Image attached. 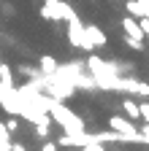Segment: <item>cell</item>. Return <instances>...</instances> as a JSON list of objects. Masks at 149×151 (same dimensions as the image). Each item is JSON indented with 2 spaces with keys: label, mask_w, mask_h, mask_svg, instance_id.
<instances>
[{
  "label": "cell",
  "mask_w": 149,
  "mask_h": 151,
  "mask_svg": "<svg viewBox=\"0 0 149 151\" xmlns=\"http://www.w3.org/2000/svg\"><path fill=\"white\" fill-rule=\"evenodd\" d=\"M138 135H141V140H144V143H149V124H146V122L138 127Z\"/></svg>",
  "instance_id": "obj_14"
},
{
  "label": "cell",
  "mask_w": 149,
  "mask_h": 151,
  "mask_svg": "<svg viewBox=\"0 0 149 151\" xmlns=\"http://www.w3.org/2000/svg\"><path fill=\"white\" fill-rule=\"evenodd\" d=\"M108 127H111V132H117L122 140H138V143H144L141 135H138V127L127 116H108Z\"/></svg>",
  "instance_id": "obj_1"
},
{
  "label": "cell",
  "mask_w": 149,
  "mask_h": 151,
  "mask_svg": "<svg viewBox=\"0 0 149 151\" xmlns=\"http://www.w3.org/2000/svg\"><path fill=\"white\" fill-rule=\"evenodd\" d=\"M38 70H41V76H44V78H52V76L57 73L60 68H57V60L46 54V57H41V62H38Z\"/></svg>",
  "instance_id": "obj_7"
},
{
  "label": "cell",
  "mask_w": 149,
  "mask_h": 151,
  "mask_svg": "<svg viewBox=\"0 0 149 151\" xmlns=\"http://www.w3.org/2000/svg\"><path fill=\"white\" fill-rule=\"evenodd\" d=\"M87 41L92 49H100V46H106V32L98 30L95 24H87Z\"/></svg>",
  "instance_id": "obj_6"
},
{
  "label": "cell",
  "mask_w": 149,
  "mask_h": 151,
  "mask_svg": "<svg viewBox=\"0 0 149 151\" xmlns=\"http://www.w3.org/2000/svg\"><path fill=\"white\" fill-rule=\"evenodd\" d=\"M138 108H141V122H146V124H149V100L138 103Z\"/></svg>",
  "instance_id": "obj_13"
},
{
  "label": "cell",
  "mask_w": 149,
  "mask_h": 151,
  "mask_svg": "<svg viewBox=\"0 0 149 151\" xmlns=\"http://www.w3.org/2000/svg\"><path fill=\"white\" fill-rule=\"evenodd\" d=\"M3 127H6V132H8V135L14 138L16 132H19V116H11V119H8V122H6Z\"/></svg>",
  "instance_id": "obj_11"
},
{
  "label": "cell",
  "mask_w": 149,
  "mask_h": 151,
  "mask_svg": "<svg viewBox=\"0 0 149 151\" xmlns=\"http://www.w3.org/2000/svg\"><path fill=\"white\" fill-rule=\"evenodd\" d=\"M146 3H149V0H146Z\"/></svg>",
  "instance_id": "obj_18"
},
{
  "label": "cell",
  "mask_w": 149,
  "mask_h": 151,
  "mask_svg": "<svg viewBox=\"0 0 149 151\" xmlns=\"http://www.w3.org/2000/svg\"><path fill=\"white\" fill-rule=\"evenodd\" d=\"M68 41L76 46V49H84V51H92V46H89V41H87V27L79 22L76 16L68 22Z\"/></svg>",
  "instance_id": "obj_2"
},
{
  "label": "cell",
  "mask_w": 149,
  "mask_h": 151,
  "mask_svg": "<svg viewBox=\"0 0 149 151\" xmlns=\"http://www.w3.org/2000/svg\"><path fill=\"white\" fill-rule=\"evenodd\" d=\"M130 94H138V97L149 100V84H146V81H133V89H130Z\"/></svg>",
  "instance_id": "obj_9"
},
{
  "label": "cell",
  "mask_w": 149,
  "mask_h": 151,
  "mask_svg": "<svg viewBox=\"0 0 149 151\" xmlns=\"http://www.w3.org/2000/svg\"><path fill=\"white\" fill-rule=\"evenodd\" d=\"M122 30H125L127 38H136V41H144V38H146L136 16H125V19H122Z\"/></svg>",
  "instance_id": "obj_4"
},
{
  "label": "cell",
  "mask_w": 149,
  "mask_h": 151,
  "mask_svg": "<svg viewBox=\"0 0 149 151\" xmlns=\"http://www.w3.org/2000/svg\"><path fill=\"white\" fill-rule=\"evenodd\" d=\"M79 151H106V146L98 143V140H87L84 146H79Z\"/></svg>",
  "instance_id": "obj_12"
},
{
  "label": "cell",
  "mask_w": 149,
  "mask_h": 151,
  "mask_svg": "<svg viewBox=\"0 0 149 151\" xmlns=\"http://www.w3.org/2000/svg\"><path fill=\"white\" fill-rule=\"evenodd\" d=\"M125 8H127V14H130V16L141 19V16H144V11H146V3H141V0H125Z\"/></svg>",
  "instance_id": "obj_8"
},
{
  "label": "cell",
  "mask_w": 149,
  "mask_h": 151,
  "mask_svg": "<svg viewBox=\"0 0 149 151\" xmlns=\"http://www.w3.org/2000/svg\"><path fill=\"white\" fill-rule=\"evenodd\" d=\"M138 24H141L144 35H149V19H146V16H141V19H138Z\"/></svg>",
  "instance_id": "obj_16"
},
{
  "label": "cell",
  "mask_w": 149,
  "mask_h": 151,
  "mask_svg": "<svg viewBox=\"0 0 149 151\" xmlns=\"http://www.w3.org/2000/svg\"><path fill=\"white\" fill-rule=\"evenodd\" d=\"M41 16L46 19H54V22H63V19H73V11L68 8V3L63 0H46V8H41Z\"/></svg>",
  "instance_id": "obj_3"
},
{
  "label": "cell",
  "mask_w": 149,
  "mask_h": 151,
  "mask_svg": "<svg viewBox=\"0 0 149 151\" xmlns=\"http://www.w3.org/2000/svg\"><path fill=\"white\" fill-rule=\"evenodd\" d=\"M146 38H149V35H146Z\"/></svg>",
  "instance_id": "obj_19"
},
{
  "label": "cell",
  "mask_w": 149,
  "mask_h": 151,
  "mask_svg": "<svg viewBox=\"0 0 149 151\" xmlns=\"http://www.w3.org/2000/svg\"><path fill=\"white\" fill-rule=\"evenodd\" d=\"M119 108H122V113H125L130 122H141V108H138V103L130 97V94L119 100Z\"/></svg>",
  "instance_id": "obj_5"
},
{
  "label": "cell",
  "mask_w": 149,
  "mask_h": 151,
  "mask_svg": "<svg viewBox=\"0 0 149 151\" xmlns=\"http://www.w3.org/2000/svg\"><path fill=\"white\" fill-rule=\"evenodd\" d=\"M41 151H60V146L54 143V140H44V146H41Z\"/></svg>",
  "instance_id": "obj_15"
},
{
  "label": "cell",
  "mask_w": 149,
  "mask_h": 151,
  "mask_svg": "<svg viewBox=\"0 0 149 151\" xmlns=\"http://www.w3.org/2000/svg\"><path fill=\"white\" fill-rule=\"evenodd\" d=\"M0 84H6V86H14V76H11L8 65H0Z\"/></svg>",
  "instance_id": "obj_10"
},
{
  "label": "cell",
  "mask_w": 149,
  "mask_h": 151,
  "mask_svg": "<svg viewBox=\"0 0 149 151\" xmlns=\"http://www.w3.org/2000/svg\"><path fill=\"white\" fill-rule=\"evenodd\" d=\"M68 151H79V148H68Z\"/></svg>",
  "instance_id": "obj_17"
}]
</instances>
